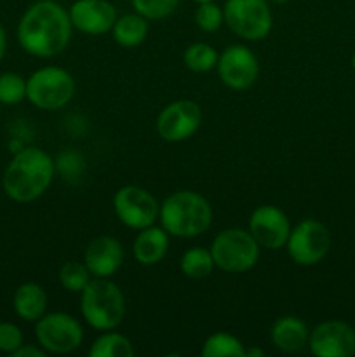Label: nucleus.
<instances>
[{"label": "nucleus", "mask_w": 355, "mask_h": 357, "mask_svg": "<svg viewBox=\"0 0 355 357\" xmlns=\"http://www.w3.org/2000/svg\"><path fill=\"white\" fill-rule=\"evenodd\" d=\"M90 357H131L134 347L125 337L118 333H108L97 338L89 351Z\"/></svg>", "instance_id": "21"}, {"label": "nucleus", "mask_w": 355, "mask_h": 357, "mask_svg": "<svg viewBox=\"0 0 355 357\" xmlns=\"http://www.w3.org/2000/svg\"><path fill=\"white\" fill-rule=\"evenodd\" d=\"M184 63L194 72H207L218 63V52L207 44H194L184 52Z\"/></svg>", "instance_id": "24"}, {"label": "nucleus", "mask_w": 355, "mask_h": 357, "mask_svg": "<svg viewBox=\"0 0 355 357\" xmlns=\"http://www.w3.org/2000/svg\"><path fill=\"white\" fill-rule=\"evenodd\" d=\"M219 77L228 87L237 91L247 89L258 79V59L244 45H232L219 58Z\"/></svg>", "instance_id": "13"}, {"label": "nucleus", "mask_w": 355, "mask_h": 357, "mask_svg": "<svg viewBox=\"0 0 355 357\" xmlns=\"http://www.w3.org/2000/svg\"><path fill=\"white\" fill-rule=\"evenodd\" d=\"M331 248L329 230L315 220L299 223L287 239V250L292 260L299 265H315L326 258Z\"/></svg>", "instance_id": "9"}, {"label": "nucleus", "mask_w": 355, "mask_h": 357, "mask_svg": "<svg viewBox=\"0 0 355 357\" xmlns=\"http://www.w3.org/2000/svg\"><path fill=\"white\" fill-rule=\"evenodd\" d=\"M310 351L317 357L355 354V330L343 321H326L310 335Z\"/></svg>", "instance_id": "11"}, {"label": "nucleus", "mask_w": 355, "mask_h": 357, "mask_svg": "<svg viewBox=\"0 0 355 357\" xmlns=\"http://www.w3.org/2000/svg\"><path fill=\"white\" fill-rule=\"evenodd\" d=\"M308 330L301 319L294 316L281 317L271 328V342L282 352H298L305 347Z\"/></svg>", "instance_id": "17"}, {"label": "nucleus", "mask_w": 355, "mask_h": 357, "mask_svg": "<svg viewBox=\"0 0 355 357\" xmlns=\"http://www.w3.org/2000/svg\"><path fill=\"white\" fill-rule=\"evenodd\" d=\"M200 121L202 112L198 105L194 101L181 100L164 108L157 121V129L167 142H183L197 131Z\"/></svg>", "instance_id": "12"}, {"label": "nucleus", "mask_w": 355, "mask_h": 357, "mask_svg": "<svg viewBox=\"0 0 355 357\" xmlns=\"http://www.w3.org/2000/svg\"><path fill=\"white\" fill-rule=\"evenodd\" d=\"M214 267L211 251L202 250V248H191L181 258V271L184 275L191 279L207 278Z\"/></svg>", "instance_id": "22"}, {"label": "nucleus", "mask_w": 355, "mask_h": 357, "mask_svg": "<svg viewBox=\"0 0 355 357\" xmlns=\"http://www.w3.org/2000/svg\"><path fill=\"white\" fill-rule=\"evenodd\" d=\"M70 37V14L52 0H40L33 3L21 17L17 28L21 47L38 58H51L65 51Z\"/></svg>", "instance_id": "1"}, {"label": "nucleus", "mask_w": 355, "mask_h": 357, "mask_svg": "<svg viewBox=\"0 0 355 357\" xmlns=\"http://www.w3.org/2000/svg\"><path fill=\"white\" fill-rule=\"evenodd\" d=\"M35 335H37V340L42 349L47 352H54V354L75 351L82 344L84 338L82 326L79 324V321L63 312L42 316L35 328Z\"/></svg>", "instance_id": "8"}, {"label": "nucleus", "mask_w": 355, "mask_h": 357, "mask_svg": "<svg viewBox=\"0 0 355 357\" xmlns=\"http://www.w3.org/2000/svg\"><path fill=\"white\" fill-rule=\"evenodd\" d=\"M70 20L84 33L101 35L113 28L117 14L106 0H77L70 9Z\"/></svg>", "instance_id": "15"}, {"label": "nucleus", "mask_w": 355, "mask_h": 357, "mask_svg": "<svg viewBox=\"0 0 355 357\" xmlns=\"http://www.w3.org/2000/svg\"><path fill=\"white\" fill-rule=\"evenodd\" d=\"M82 314L94 330H113L124 319V295L104 278L89 281L82 291Z\"/></svg>", "instance_id": "4"}, {"label": "nucleus", "mask_w": 355, "mask_h": 357, "mask_svg": "<svg viewBox=\"0 0 355 357\" xmlns=\"http://www.w3.org/2000/svg\"><path fill=\"white\" fill-rule=\"evenodd\" d=\"M23 345V335L16 324L0 323V351L13 354Z\"/></svg>", "instance_id": "29"}, {"label": "nucleus", "mask_w": 355, "mask_h": 357, "mask_svg": "<svg viewBox=\"0 0 355 357\" xmlns=\"http://www.w3.org/2000/svg\"><path fill=\"white\" fill-rule=\"evenodd\" d=\"M180 0H132V6L146 20H162L176 9Z\"/></svg>", "instance_id": "27"}, {"label": "nucleus", "mask_w": 355, "mask_h": 357, "mask_svg": "<svg viewBox=\"0 0 355 357\" xmlns=\"http://www.w3.org/2000/svg\"><path fill=\"white\" fill-rule=\"evenodd\" d=\"M146 33H148V23L146 17L141 14H127V16L120 17L115 21L113 24V37L117 44L124 45V47H134L145 40Z\"/></svg>", "instance_id": "20"}, {"label": "nucleus", "mask_w": 355, "mask_h": 357, "mask_svg": "<svg viewBox=\"0 0 355 357\" xmlns=\"http://www.w3.org/2000/svg\"><path fill=\"white\" fill-rule=\"evenodd\" d=\"M26 96V82L17 73H2L0 75V103H19Z\"/></svg>", "instance_id": "26"}, {"label": "nucleus", "mask_w": 355, "mask_h": 357, "mask_svg": "<svg viewBox=\"0 0 355 357\" xmlns=\"http://www.w3.org/2000/svg\"><path fill=\"white\" fill-rule=\"evenodd\" d=\"M195 20H197V24L204 31H216L223 21V13L216 3L204 2L197 9Z\"/></svg>", "instance_id": "28"}, {"label": "nucleus", "mask_w": 355, "mask_h": 357, "mask_svg": "<svg viewBox=\"0 0 355 357\" xmlns=\"http://www.w3.org/2000/svg\"><path fill=\"white\" fill-rule=\"evenodd\" d=\"M223 16L230 30L247 40H260L271 30V10L267 0H226Z\"/></svg>", "instance_id": "7"}, {"label": "nucleus", "mask_w": 355, "mask_h": 357, "mask_svg": "<svg viewBox=\"0 0 355 357\" xmlns=\"http://www.w3.org/2000/svg\"><path fill=\"white\" fill-rule=\"evenodd\" d=\"M204 357H242L246 356V349L242 347L235 337L228 333H214L207 338L202 347Z\"/></svg>", "instance_id": "23"}, {"label": "nucleus", "mask_w": 355, "mask_h": 357, "mask_svg": "<svg viewBox=\"0 0 355 357\" xmlns=\"http://www.w3.org/2000/svg\"><path fill=\"white\" fill-rule=\"evenodd\" d=\"M89 274L87 265L79 264V261H68L59 271V281H61L63 288L68 291H84V288L89 284Z\"/></svg>", "instance_id": "25"}, {"label": "nucleus", "mask_w": 355, "mask_h": 357, "mask_svg": "<svg viewBox=\"0 0 355 357\" xmlns=\"http://www.w3.org/2000/svg\"><path fill=\"white\" fill-rule=\"evenodd\" d=\"M75 84L68 72L56 66H47L35 72L26 82V96L42 110H58L73 96Z\"/></svg>", "instance_id": "6"}, {"label": "nucleus", "mask_w": 355, "mask_h": 357, "mask_svg": "<svg viewBox=\"0 0 355 357\" xmlns=\"http://www.w3.org/2000/svg\"><path fill=\"white\" fill-rule=\"evenodd\" d=\"M124 251L113 237H97L86 251V265L96 278H110L120 268Z\"/></svg>", "instance_id": "16"}, {"label": "nucleus", "mask_w": 355, "mask_h": 357, "mask_svg": "<svg viewBox=\"0 0 355 357\" xmlns=\"http://www.w3.org/2000/svg\"><path fill=\"white\" fill-rule=\"evenodd\" d=\"M3 52H6V31H3L2 24H0V59L3 58Z\"/></svg>", "instance_id": "31"}, {"label": "nucleus", "mask_w": 355, "mask_h": 357, "mask_svg": "<svg viewBox=\"0 0 355 357\" xmlns=\"http://www.w3.org/2000/svg\"><path fill=\"white\" fill-rule=\"evenodd\" d=\"M212 260L225 272H246L256 265L260 244L253 234L242 229H228L218 234L211 248Z\"/></svg>", "instance_id": "5"}, {"label": "nucleus", "mask_w": 355, "mask_h": 357, "mask_svg": "<svg viewBox=\"0 0 355 357\" xmlns=\"http://www.w3.org/2000/svg\"><path fill=\"white\" fill-rule=\"evenodd\" d=\"M47 307V296L44 289L35 282H26L19 286L14 295V309L17 316L24 321H38Z\"/></svg>", "instance_id": "19"}, {"label": "nucleus", "mask_w": 355, "mask_h": 357, "mask_svg": "<svg viewBox=\"0 0 355 357\" xmlns=\"http://www.w3.org/2000/svg\"><path fill=\"white\" fill-rule=\"evenodd\" d=\"M246 356H263V351H260V349H253V351H247Z\"/></svg>", "instance_id": "32"}, {"label": "nucleus", "mask_w": 355, "mask_h": 357, "mask_svg": "<svg viewBox=\"0 0 355 357\" xmlns=\"http://www.w3.org/2000/svg\"><path fill=\"white\" fill-rule=\"evenodd\" d=\"M13 357H45V351H40V349L37 347H31V345H21L19 349H16V351L10 354Z\"/></svg>", "instance_id": "30"}, {"label": "nucleus", "mask_w": 355, "mask_h": 357, "mask_svg": "<svg viewBox=\"0 0 355 357\" xmlns=\"http://www.w3.org/2000/svg\"><path fill=\"white\" fill-rule=\"evenodd\" d=\"M274 2H278V3H282V2H287V0H274Z\"/></svg>", "instance_id": "35"}, {"label": "nucleus", "mask_w": 355, "mask_h": 357, "mask_svg": "<svg viewBox=\"0 0 355 357\" xmlns=\"http://www.w3.org/2000/svg\"><path fill=\"white\" fill-rule=\"evenodd\" d=\"M167 234L155 227H146L134 241V255L136 260L143 265L159 264L167 253Z\"/></svg>", "instance_id": "18"}, {"label": "nucleus", "mask_w": 355, "mask_h": 357, "mask_svg": "<svg viewBox=\"0 0 355 357\" xmlns=\"http://www.w3.org/2000/svg\"><path fill=\"white\" fill-rule=\"evenodd\" d=\"M164 229L178 237H195L209 229L212 211L209 202L195 192L181 190L169 195L160 209Z\"/></svg>", "instance_id": "3"}, {"label": "nucleus", "mask_w": 355, "mask_h": 357, "mask_svg": "<svg viewBox=\"0 0 355 357\" xmlns=\"http://www.w3.org/2000/svg\"><path fill=\"white\" fill-rule=\"evenodd\" d=\"M115 213L118 220L131 229L143 230L152 227L159 215V204L155 197L139 187H124L113 199Z\"/></svg>", "instance_id": "10"}, {"label": "nucleus", "mask_w": 355, "mask_h": 357, "mask_svg": "<svg viewBox=\"0 0 355 357\" xmlns=\"http://www.w3.org/2000/svg\"><path fill=\"white\" fill-rule=\"evenodd\" d=\"M54 166L51 157L38 149H24L16 153L3 174V190L17 202L40 197L52 181Z\"/></svg>", "instance_id": "2"}, {"label": "nucleus", "mask_w": 355, "mask_h": 357, "mask_svg": "<svg viewBox=\"0 0 355 357\" xmlns=\"http://www.w3.org/2000/svg\"><path fill=\"white\" fill-rule=\"evenodd\" d=\"M352 65H354V68H355V54H354V58H352Z\"/></svg>", "instance_id": "34"}, {"label": "nucleus", "mask_w": 355, "mask_h": 357, "mask_svg": "<svg viewBox=\"0 0 355 357\" xmlns=\"http://www.w3.org/2000/svg\"><path fill=\"white\" fill-rule=\"evenodd\" d=\"M198 3H204V2H212V0H197Z\"/></svg>", "instance_id": "33"}, {"label": "nucleus", "mask_w": 355, "mask_h": 357, "mask_svg": "<svg viewBox=\"0 0 355 357\" xmlns=\"http://www.w3.org/2000/svg\"><path fill=\"white\" fill-rule=\"evenodd\" d=\"M249 229L256 243L268 250H278L285 246L291 234L287 216L274 206L258 208L251 216Z\"/></svg>", "instance_id": "14"}]
</instances>
